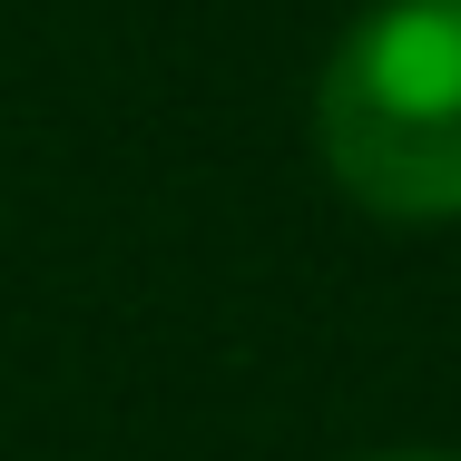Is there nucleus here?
<instances>
[{"label":"nucleus","instance_id":"nucleus-1","mask_svg":"<svg viewBox=\"0 0 461 461\" xmlns=\"http://www.w3.org/2000/svg\"><path fill=\"white\" fill-rule=\"evenodd\" d=\"M314 158L373 216H461V0H383L314 89Z\"/></svg>","mask_w":461,"mask_h":461},{"label":"nucleus","instance_id":"nucleus-2","mask_svg":"<svg viewBox=\"0 0 461 461\" xmlns=\"http://www.w3.org/2000/svg\"><path fill=\"white\" fill-rule=\"evenodd\" d=\"M383 461H452V452H383Z\"/></svg>","mask_w":461,"mask_h":461}]
</instances>
